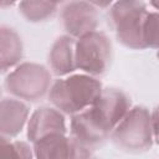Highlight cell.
I'll return each instance as SVG.
<instances>
[{
    "instance_id": "6",
    "label": "cell",
    "mask_w": 159,
    "mask_h": 159,
    "mask_svg": "<svg viewBox=\"0 0 159 159\" xmlns=\"http://www.w3.org/2000/svg\"><path fill=\"white\" fill-rule=\"evenodd\" d=\"M51 75L42 65L24 62L5 78V88L19 99L37 101L50 89Z\"/></svg>"
},
{
    "instance_id": "3",
    "label": "cell",
    "mask_w": 159,
    "mask_h": 159,
    "mask_svg": "<svg viewBox=\"0 0 159 159\" xmlns=\"http://www.w3.org/2000/svg\"><path fill=\"white\" fill-rule=\"evenodd\" d=\"M113 142L127 152L149 149L158 138L157 109L149 112L145 107L129 108L111 133Z\"/></svg>"
},
{
    "instance_id": "16",
    "label": "cell",
    "mask_w": 159,
    "mask_h": 159,
    "mask_svg": "<svg viewBox=\"0 0 159 159\" xmlns=\"http://www.w3.org/2000/svg\"><path fill=\"white\" fill-rule=\"evenodd\" d=\"M86 1H88L89 4H92L96 7H102V9L108 7L109 5H112L114 2V0H86Z\"/></svg>"
},
{
    "instance_id": "15",
    "label": "cell",
    "mask_w": 159,
    "mask_h": 159,
    "mask_svg": "<svg viewBox=\"0 0 159 159\" xmlns=\"http://www.w3.org/2000/svg\"><path fill=\"white\" fill-rule=\"evenodd\" d=\"M143 42L145 48L158 47V14L157 11H148L143 25Z\"/></svg>"
},
{
    "instance_id": "14",
    "label": "cell",
    "mask_w": 159,
    "mask_h": 159,
    "mask_svg": "<svg viewBox=\"0 0 159 159\" xmlns=\"http://www.w3.org/2000/svg\"><path fill=\"white\" fill-rule=\"evenodd\" d=\"M31 149L25 142H10L9 137L0 134V158H31Z\"/></svg>"
},
{
    "instance_id": "12",
    "label": "cell",
    "mask_w": 159,
    "mask_h": 159,
    "mask_svg": "<svg viewBox=\"0 0 159 159\" xmlns=\"http://www.w3.org/2000/svg\"><path fill=\"white\" fill-rule=\"evenodd\" d=\"M22 57V41L17 32L0 26V72L16 66Z\"/></svg>"
},
{
    "instance_id": "1",
    "label": "cell",
    "mask_w": 159,
    "mask_h": 159,
    "mask_svg": "<svg viewBox=\"0 0 159 159\" xmlns=\"http://www.w3.org/2000/svg\"><path fill=\"white\" fill-rule=\"evenodd\" d=\"M130 108V98L117 88H103L86 109L72 114L71 138L83 149L92 152L111 135L114 127Z\"/></svg>"
},
{
    "instance_id": "11",
    "label": "cell",
    "mask_w": 159,
    "mask_h": 159,
    "mask_svg": "<svg viewBox=\"0 0 159 159\" xmlns=\"http://www.w3.org/2000/svg\"><path fill=\"white\" fill-rule=\"evenodd\" d=\"M51 71L58 76H67L76 70L75 65V42L71 36H60L52 45L48 55Z\"/></svg>"
},
{
    "instance_id": "4",
    "label": "cell",
    "mask_w": 159,
    "mask_h": 159,
    "mask_svg": "<svg viewBox=\"0 0 159 159\" xmlns=\"http://www.w3.org/2000/svg\"><path fill=\"white\" fill-rule=\"evenodd\" d=\"M148 10L142 0H117L109 9V19L118 41L128 48L144 50L143 25Z\"/></svg>"
},
{
    "instance_id": "18",
    "label": "cell",
    "mask_w": 159,
    "mask_h": 159,
    "mask_svg": "<svg viewBox=\"0 0 159 159\" xmlns=\"http://www.w3.org/2000/svg\"><path fill=\"white\" fill-rule=\"evenodd\" d=\"M48 1L53 2L55 5H58V4H61V2H63V1H66V0H48Z\"/></svg>"
},
{
    "instance_id": "8",
    "label": "cell",
    "mask_w": 159,
    "mask_h": 159,
    "mask_svg": "<svg viewBox=\"0 0 159 159\" xmlns=\"http://www.w3.org/2000/svg\"><path fill=\"white\" fill-rule=\"evenodd\" d=\"M32 144L34 155L41 159L87 158L92 155V152L80 147L66 133H52L37 139Z\"/></svg>"
},
{
    "instance_id": "9",
    "label": "cell",
    "mask_w": 159,
    "mask_h": 159,
    "mask_svg": "<svg viewBox=\"0 0 159 159\" xmlns=\"http://www.w3.org/2000/svg\"><path fill=\"white\" fill-rule=\"evenodd\" d=\"M66 132L67 129L63 113L57 108L41 107L31 114L27 122V138L31 143L52 133Z\"/></svg>"
},
{
    "instance_id": "13",
    "label": "cell",
    "mask_w": 159,
    "mask_h": 159,
    "mask_svg": "<svg viewBox=\"0 0 159 159\" xmlns=\"http://www.w3.org/2000/svg\"><path fill=\"white\" fill-rule=\"evenodd\" d=\"M57 5L48 0H21L19 10L21 15L31 22H39L48 19L56 11Z\"/></svg>"
},
{
    "instance_id": "17",
    "label": "cell",
    "mask_w": 159,
    "mask_h": 159,
    "mask_svg": "<svg viewBox=\"0 0 159 159\" xmlns=\"http://www.w3.org/2000/svg\"><path fill=\"white\" fill-rule=\"evenodd\" d=\"M17 1H21V0H0V7L14 5V4H15V2H17Z\"/></svg>"
},
{
    "instance_id": "5",
    "label": "cell",
    "mask_w": 159,
    "mask_h": 159,
    "mask_svg": "<svg viewBox=\"0 0 159 159\" xmlns=\"http://www.w3.org/2000/svg\"><path fill=\"white\" fill-rule=\"evenodd\" d=\"M112 57V43L106 34L91 31L77 39L75 43L76 68L91 76L103 75Z\"/></svg>"
},
{
    "instance_id": "2",
    "label": "cell",
    "mask_w": 159,
    "mask_h": 159,
    "mask_svg": "<svg viewBox=\"0 0 159 159\" xmlns=\"http://www.w3.org/2000/svg\"><path fill=\"white\" fill-rule=\"evenodd\" d=\"M103 87L99 80L91 75H71L60 78L50 86L48 98L62 113L76 114L89 107Z\"/></svg>"
},
{
    "instance_id": "10",
    "label": "cell",
    "mask_w": 159,
    "mask_h": 159,
    "mask_svg": "<svg viewBox=\"0 0 159 159\" xmlns=\"http://www.w3.org/2000/svg\"><path fill=\"white\" fill-rule=\"evenodd\" d=\"M29 117V107L15 98H4L0 101V134L5 137H16L21 133Z\"/></svg>"
},
{
    "instance_id": "7",
    "label": "cell",
    "mask_w": 159,
    "mask_h": 159,
    "mask_svg": "<svg viewBox=\"0 0 159 159\" xmlns=\"http://www.w3.org/2000/svg\"><path fill=\"white\" fill-rule=\"evenodd\" d=\"M61 21L65 31L71 37H80L94 31L99 22V14L96 6L86 0H73L63 6Z\"/></svg>"
}]
</instances>
